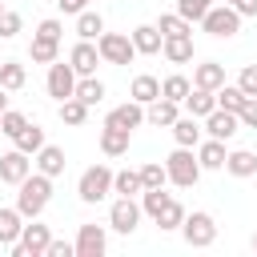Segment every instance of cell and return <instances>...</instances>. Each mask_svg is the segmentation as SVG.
<instances>
[{"label":"cell","instance_id":"obj_20","mask_svg":"<svg viewBox=\"0 0 257 257\" xmlns=\"http://www.w3.org/2000/svg\"><path fill=\"white\" fill-rule=\"evenodd\" d=\"M128 141H133L128 128H116V124H104V128H100V153H104V157L128 153Z\"/></svg>","mask_w":257,"mask_h":257},{"label":"cell","instance_id":"obj_52","mask_svg":"<svg viewBox=\"0 0 257 257\" xmlns=\"http://www.w3.org/2000/svg\"><path fill=\"white\" fill-rule=\"evenodd\" d=\"M0 12H4V0H0Z\"/></svg>","mask_w":257,"mask_h":257},{"label":"cell","instance_id":"obj_31","mask_svg":"<svg viewBox=\"0 0 257 257\" xmlns=\"http://www.w3.org/2000/svg\"><path fill=\"white\" fill-rule=\"evenodd\" d=\"M153 221H157V225H161V229H165V233H173V229H181V221H185V205H181V201H173V197H169V201H165V205H161V213H157V217H153Z\"/></svg>","mask_w":257,"mask_h":257},{"label":"cell","instance_id":"obj_6","mask_svg":"<svg viewBox=\"0 0 257 257\" xmlns=\"http://www.w3.org/2000/svg\"><path fill=\"white\" fill-rule=\"evenodd\" d=\"M96 52H100L104 64H133V56H137L133 36H124V32H100L96 36Z\"/></svg>","mask_w":257,"mask_h":257},{"label":"cell","instance_id":"obj_42","mask_svg":"<svg viewBox=\"0 0 257 257\" xmlns=\"http://www.w3.org/2000/svg\"><path fill=\"white\" fill-rule=\"evenodd\" d=\"M20 24H24V20H20V12H12V8H4V12H0V36H4V40H12V36L20 32Z\"/></svg>","mask_w":257,"mask_h":257},{"label":"cell","instance_id":"obj_40","mask_svg":"<svg viewBox=\"0 0 257 257\" xmlns=\"http://www.w3.org/2000/svg\"><path fill=\"white\" fill-rule=\"evenodd\" d=\"M209 8H213V0H177V16H185L189 24H193V20L201 24V16H205Z\"/></svg>","mask_w":257,"mask_h":257},{"label":"cell","instance_id":"obj_49","mask_svg":"<svg viewBox=\"0 0 257 257\" xmlns=\"http://www.w3.org/2000/svg\"><path fill=\"white\" fill-rule=\"evenodd\" d=\"M8 108V88H0V112Z\"/></svg>","mask_w":257,"mask_h":257},{"label":"cell","instance_id":"obj_29","mask_svg":"<svg viewBox=\"0 0 257 257\" xmlns=\"http://www.w3.org/2000/svg\"><path fill=\"white\" fill-rule=\"evenodd\" d=\"M72 96H76V100H84V104L92 108V104H100V100H104V84H100L96 76H76Z\"/></svg>","mask_w":257,"mask_h":257},{"label":"cell","instance_id":"obj_13","mask_svg":"<svg viewBox=\"0 0 257 257\" xmlns=\"http://www.w3.org/2000/svg\"><path fill=\"white\" fill-rule=\"evenodd\" d=\"M28 173H32V161H28V153H20V149H8V153L0 157V181H4V185H20Z\"/></svg>","mask_w":257,"mask_h":257},{"label":"cell","instance_id":"obj_19","mask_svg":"<svg viewBox=\"0 0 257 257\" xmlns=\"http://www.w3.org/2000/svg\"><path fill=\"white\" fill-rule=\"evenodd\" d=\"M181 108L189 112V116H197V120H205L213 108H217V96L209 92V88H189V96L181 100Z\"/></svg>","mask_w":257,"mask_h":257},{"label":"cell","instance_id":"obj_34","mask_svg":"<svg viewBox=\"0 0 257 257\" xmlns=\"http://www.w3.org/2000/svg\"><path fill=\"white\" fill-rule=\"evenodd\" d=\"M24 80H28L24 64H16V60H0V88L16 92V88H24Z\"/></svg>","mask_w":257,"mask_h":257},{"label":"cell","instance_id":"obj_17","mask_svg":"<svg viewBox=\"0 0 257 257\" xmlns=\"http://www.w3.org/2000/svg\"><path fill=\"white\" fill-rule=\"evenodd\" d=\"M177 116H181V104H177V100L157 96V100H149V104H145V120H149V124H157V128H169Z\"/></svg>","mask_w":257,"mask_h":257},{"label":"cell","instance_id":"obj_37","mask_svg":"<svg viewBox=\"0 0 257 257\" xmlns=\"http://www.w3.org/2000/svg\"><path fill=\"white\" fill-rule=\"evenodd\" d=\"M213 96H217V108H229V112H237V108H241V104L249 100V96H245V92H241L237 84H221V88H217Z\"/></svg>","mask_w":257,"mask_h":257},{"label":"cell","instance_id":"obj_50","mask_svg":"<svg viewBox=\"0 0 257 257\" xmlns=\"http://www.w3.org/2000/svg\"><path fill=\"white\" fill-rule=\"evenodd\" d=\"M221 4H237V0H221Z\"/></svg>","mask_w":257,"mask_h":257},{"label":"cell","instance_id":"obj_8","mask_svg":"<svg viewBox=\"0 0 257 257\" xmlns=\"http://www.w3.org/2000/svg\"><path fill=\"white\" fill-rule=\"evenodd\" d=\"M141 225V205H137V197H116L112 201V209H108V229H116V233H133Z\"/></svg>","mask_w":257,"mask_h":257},{"label":"cell","instance_id":"obj_18","mask_svg":"<svg viewBox=\"0 0 257 257\" xmlns=\"http://www.w3.org/2000/svg\"><path fill=\"white\" fill-rule=\"evenodd\" d=\"M221 84H225V64L205 60V64H197V68H193V88H209V92H217Z\"/></svg>","mask_w":257,"mask_h":257},{"label":"cell","instance_id":"obj_23","mask_svg":"<svg viewBox=\"0 0 257 257\" xmlns=\"http://www.w3.org/2000/svg\"><path fill=\"white\" fill-rule=\"evenodd\" d=\"M161 52H165L169 64H189L193 60V36H165Z\"/></svg>","mask_w":257,"mask_h":257},{"label":"cell","instance_id":"obj_27","mask_svg":"<svg viewBox=\"0 0 257 257\" xmlns=\"http://www.w3.org/2000/svg\"><path fill=\"white\" fill-rule=\"evenodd\" d=\"M100 32H104V16H100V12H92V8L76 12V36H80V40H96Z\"/></svg>","mask_w":257,"mask_h":257},{"label":"cell","instance_id":"obj_14","mask_svg":"<svg viewBox=\"0 0 257 257\" xmlns=\"http://www.w3.org/2000/svg\"><path fill=\"white\" fill-rule=\"evenodd\" d=\"M104 124H116V128H128V133L141 128V124H145V104H137V100L128 96L124 104H116V108L104 116Z\"/></svg>","mask_w":257,"mask_h":257},{"label":"cell","instance_id":"obj_41","mask_svg":"<svg viewBox=\"0 0 257 257\" xmlns=\"http://www.w3.org/2000/svg\"><path fill=\"white\" fill-rule=\"evenodd\" d=\"M24 124H28L24 112H16V108H4V112H0V133H4V137H16Z\"/></svg>","mask_w":257,"mask_h":257},{"label":"cell","instance_id":"obj_16","mask_svg":"<svg viewBox=\"0 0 257 257\" xmlns=\"http://www.w3.org/2000/svg\"><path fill=\"white\" fill-rule=\"evenodd\" d=\"M128 36H133V48H137L141 56H157V52H161V44H165V36H161V28H157V24H137Z\"/></svg>","mask_w":257,"mask_h":257},{"label":"cell","instance_id":"obj_10","mask_svg":"<svg viewBox=\"0 0 257 257\" xmlns=\"http://www.w3.org/2000/svg\"><path fill=\"white\" fill-rule=\"evenodd\" d=\"M72 88H76V72H72V64L52 60V64H48V96L68 100V96H72Z\"/></svg>","mask_w":257,"mask_h":257},{"label":"cell","instance_id":"obj_24","mask_svg":"<svg viewBox=\"0 0 257 257\" xmlns=\"http://www.w3.org/2000/svg\"><path fill=\"white\" fill-rule=\"evenodd\" d=\"M225 169H229L233 177H257V153H253V149H233V153L225 157Z\"/></svg>","mask_w":257,"mask_h":257},{"label":"cell","instance_id":"obj_3","mask_svg":"<svg viewBox=\"0 0 257 257\" xmlns=\"http://www.w3.org/2000/svg\"><path fill=\"white\" fill-rule=\"evenodd\" d=\"M76 193H80L84 205L104 201V197L112 193V169H108V165H88V169L80 173V181H76Z\"/></svg>","mask_w":257,"mask_h":257},{"label":"cell","instance_id":"obj_2","mask_svg":"<svg viewBox=\"0 0 257 257\" xmlns=\"http://www.w3.org/2000/svg\"><path fill=\"white\" fill-rule=\"evenodd\" d=\"M165 173H169V181H173L177 189H193V185L201 181V161H197L193 149L177 145V149L165 157Z\"/></svg>","mask_w":257,"mask_h":257},{"label":"cell","instance_id":"obj_35","mask_svg":"<svg viewBox=\"0 0 257 257\" xmlns=\"http://www.w3.org/2000/svg\"><path fill=\"white\" fill-rule=\"evenodd\" d=\"M157 28H161V36H193V24L185 16H177V12H165L157 20Z\"/></svg>","mask_w":257,"mask_h":257},{"label":"cell","instance_id":"obj_15","mask_svg":"<svg viewBox=\"0 0 257 257\" xmlns=\"http://www.w3.org/2000/svg\"><path fill=\"white\" fill-rule=\"evenodd\" d=\"M32 165H36V173H44V177H60L64 173V149L60 145H40L36 149V157H32Z\"/></svg>","mask_w":257,"mask_h":257},{"label":"cell","instance_id":"obj_46","mask_svg":"<svg viewBox=\"0 0 257 257\" xmlns=\"http://www.w3.org/2000/svg\"><path fill=\"white\" fill-rule=\"evenodd\" d=\"M44 257H76V249H72V241H48V249H44Z\"/></svg>","mask_w":257,"mask_h":257},{"label":"cell","instance_id":"obj_25","mask_svg":"<svg viewBox=\"0 0 257 257\" xmlns=\"http://www.w3.org/2000/svg\"><path fill=\"white\" fill-rule=\"evenodd\" d=\"M128 96H133L137 104H149V100H157V96H161V80H157V76H149V72H141V76H133Z\"/></svg>","mask_w":257,"mask_h":257},{"label":"cell","instance_id":"obj_28","mask_svg":"<svg viewBox=\"0 0 257 257\" xmlns=\"http://www.w3.org/2000/svg\"><path fill=\"white\" fill-rule=\"evenodd\" d=\"M28 56H32V64H52V60H60V40L32 36V44H28Z\"/></svg>","mask_w":257,"mask_h":257},{"label":"cell","instance_id":"obj_21","mask_svg":"<svg viewBox=\"0 0 257 257\" xmlns=\"http://www.w3.org/2000/svg\"><path fill=\"white\" fill-rule=\"evenodd\" d=\"M193 153H197V161H201V173H205V169H225V157H229V153H225V141H213V137H209V141H197Z\"/></svg>","mask_w":257,"mask_h":257},{"label":"cell","instance_id":"obj_11","mask_svg":"<svg viewBox=\"0 0 257 257\" xmlns=\"http://www.w3.org/2000/svg\"><path fill=\"white\" fill-rule=\"evenodd\" d=\"M68 64H72V72H76V76H96V64H100L96 44H92V40H76V44H72V52H68Z\"/></svg>","mask_w":257,"mask_h":257},{"label":"cell","instance_id":"obj_45","mask_svg":"<svg viewBox=\"0 0 257 257\" xmlns=\"http://www.w3.org/2000/svg\"><path fill=\"white\" fill-rule=\"evenodd\" d=\"M237 120H241V128H257V96H249V100L237 108Z\"/></svg>","mask_w":257,"mask_h":257},{"label":"cell","instance_id":"obj_32","mask_svg":"<svg viewBox=\"0 0 257 257\" xmlns=\"http://www.w3.org/2000/svg\"><path fill=\"white\" fill-rule=\"evenodd\" d=\"M189 88H193V80H189V76H181V72H173V76H165V80H161V96H165V100H177V104L189 96Z\"/></svg>","mask_w":257,"mask_h":257},{"label":"cell","instance_id":"obj_43","mask_svg":"<svg viewBox=\"0 0 257 257\" xmlns=\"http://www.w3.org/2000/svg\"><path fill=\"white\" fill-rule=\"evenodd\" d=\"M237 88H241L245 96H257V64H245V68L237 72Z\"/></svg>","mask_w":257,"mask_h":257},{"label":"cell","instance_id":"obj_38","mask_svg":"<svg viewBox=\"0 0 257 257\" xmlns=\"http://www.w3.org/2000/svg\"><path fill=\"white\" fill-rule=\"evenodd\" d=\"M60 120H64V124H84V120H88V104L76 100V96L60 100Z\"/></svg>","mask_w":257,"mask_h":257},{"label":"cell","instance_id":"obj_33","mask_svg":"<svg viewBox=\"0 0 257 257\" xmlns=\"http://www.w3.org/2000/svg\"><path fill=\"white\" fill-rule=\"evenodd\" d=\"M145 185H141V173L137 169H120V173H112V193H120V197H137Z\"/></svg>","mask_w":257,"mask_h":257},{"label":"cell","instance_id":"obj_9","mask_svg":"<svg viewBox=\"0 0 257 257\" xmlns=\"http://www.w3.org/2000/svg\"><path fill=\"white\" fill-rule=\"evenodd\" d=\"M72 249H76V257H104V253H108V233H104V225H80Z\"/></svg>","mask_w":257,"mask_h":257},{"label":"cell","instance_id":"obj_47","mask_svg":"<svg viewBox=\"0 0 257 257\" xmlns=\"http://www.w3.org/2000/svg\"><path fill=\"white\" fill-rule=\"evenodd\" d=\"M56 4H60V12H68V16H76V12H84V8L92 4V0H56Z\"/></svg>","mask_w":257,"mask_h":257},{"label":"cell","instance_id":"obj_7","mask_svg":"<svg viewBox=\"0 0 257 257\" xmlns=\"http://www.w3.org/2000/svg\"><path fill=\"white\" fill-rule=\"evenodd\" d=\"M48 241H52L48 225H36V217H32V225H24V229H20V241L8 245V249H12V257H44Z\"/></svg>","mask_w":257,"mask_h":257},{"label":"cell","instance_id":"obj_39","mask_svg":"<svg viewBox=\"0 0 257 257\" xmlns=\"http://www.w3.org/2000/svg\"><path fill=\"white\" fill-rule=\"evenodd\" d=\"M165 201H169V193H165V185H161V189H141V213H149V217H157Z\"/></svg>","mask_w":257,"mask_h":257},{"label":"cell","instance_id":"obj_30","mask_svg":"<svg viewBox=\"0 0 257 257\" xmlns=\"http://www.w3.org/2000/svg\"><path fill=\"white\" fill-rule=\"evenodd\" d=\"M24 229V217L16 209H0V245H16Z\"/></svg>","mask_w":257,"mask_h":257},{"label":"cell","instance_id":"obj_51","mask_svg":"<svg viewBox=\"0 0 257 257\" xmlns=\"http://www.w3.org/2000/svg\"><path fill=\"white\" fill-rule=\"evenodd\" d=\"M253 249H257V233H253Z\"/></svg>","mask_w":257,"mask_h":257},{"label":"cell","instance_id":"obj_44","mask_svg":"<svg viewBox=\"0 0 257 257\" xmlns=\"http://www.w3.org/2000/svg\"><path fill=\"white\" fill-rule=\"evenodd\" d=\"M32 36H44V40H60V36H64V24H60L56 16H48V20H40V24H36V32H32Z\"/></svg>","mask_w":257,"mask_h":257},{"label":"cell","instance_id":"obj_22","mask_svg":"<svg viewBox=\"0 0 257 257\" xmlns=\"http://www.w3.org/2000/svg\"><path fill=\"white\" fill-rule=\"evenodd\" d=\"M169 128H173V141H177V145L197 149V141H201V120H197V116H189V112H185V116H177Z\"/></svg>","mask_w":257,"mask_h":257},{"label":"cell","instance_id":"obj_26","mask_svg":"<svg viewBox=\"0 0 257 257\" xmlns=\"http://www.w3.org/2000/svg\"><path fill=\"white\" fill-rule=\"evenodd\" d=\"M12 145H16L20 153H28V157H36V149L44 145V128H40L36 120H28V124H24V128H20L16 137H12Z\"/></svg>","mask_w":257,"mask_h":257},{"label":"cell","instance_id":"obj_5","mask_svg":"<svg viewBox=\"0 0 257 257\" xmlns=\"http://www.w3.org/2000/svg\"><path fill=\"white\" fill-rule=\"evenodd\" d=\"M201 28H205L209 36H217V40H229V36L241 32V16H237L233 4H213V8L201 16Z\"/></svg>","mask_w":257,"mask_h":257},{"label":"cell","instance_id":"obj_4","mask_svg":"<svg viewBox=\"0 0 257 257\" xmlns=\"http://www.w3.org/2000/svg\"><path fill=\"white\" fill-rule=\"evenodd\" d=\"M181 237H185V245H193V249H209V245L217 241V221H213V213H205V209L185 213Z\"/></svg>","mask_w":257,"mask_h":257},{"label":"cell","instance_id":"obj_1","mask_svg":"<svg viewBox=\"0 0 257 257\" xmlns=\"http://www.w3.org/2000/svg\"><path fill=\"white\" fill-rule=\"evenodd\" d=\"M16 189H20L16 193V213L28 217V221L40 217L48 209V201H52V177H44V173H28Z\"/></svg>","mask_w":257,"mask_h":257},{"label":"cell","instance_id":"obj_48","mask_svg":"<svg viewBox=\"0 0 257 257\" xmlns=\"http://www.w3.org/2000/svg\"><path fill=\"white\" fill-rule=\"evenodd\" d=\"M233 8H237V16H241V20H245V16H257V0H237Z\"/></svg>","mask_w":257,"mask_h":257},{"label":"cell","instance_id":"obj_12","mask_svg":"<svg viewBox=\"0 0 257 257\" xmlns=\"http://www.w3.org/2000/svg\"><path fill=\"white\" fill-rule=\"evenodd\" d=\"M237 128H241V120H237V112H229V108H213V112L205 116V133H209L213 141H233Z\"/></svg>","mask_w":257,"mask_h":257},{"label":"cell","instance_id":"obj_36","mask_svg":"<svg viewBox=\"0 0 257 257\" xmlns=\"http://www.w3.org/2000/svg\"><path fill=\"white\" fill-rule=\"evenodd\" d=\"M137 173H141V185H145V189H161V185H169V173H165L161 161H145Z\"/></svg>","mask_w":257,"mask_h":257}]
</instances>
